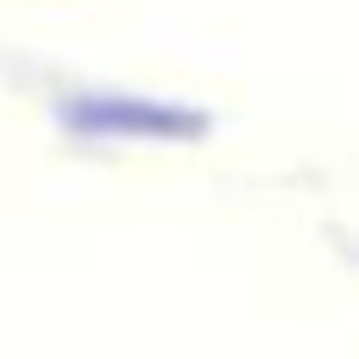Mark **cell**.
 Returning <instances> with one entry per match:
<instances>
[{"instance_id":"cell-1","label":"cell","mask_w":359,"mask_h":359,"mask_svg":"<svg viewBox=\"0 0 359 359\" xmlns=\"http://www.w3.org/2000/svg\"><path fill=\"white\" fill-rule=\"evenodd\" d=\"M76 133H107V139H196L208 120L170 101H139V95H88L69 107Z\"/></svg>"}]
</instances>
